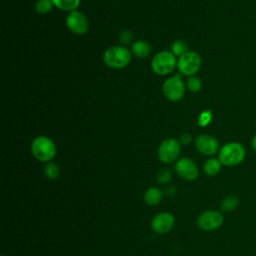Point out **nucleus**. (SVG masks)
Masks as SVG:
<instances>
[{
  "label": "nucleus",
  "instance_id": "f257e3e1",
  "mask_svg": "<svg viewBox=\"0 0 256 256\" xmlns=\"http://www.w3.org/2000/svg\"><path fill=\"white\" fill-rule=\"evenodd\" d=\"M246 156L244 146L239 142H228L224 144L219 152L218 159L224 166H237L241 164Z\"/></svg>",
  "mask_w": 256,
  "mask_h": 256
},
{
  "label": "nucleus",
  "instance_id": "f03ea898",
  "mask_svg": "<svg viewBox=\"0 0 256 256\" xmlns=\"http://www.w3.org/2000/svg\"><path fill=\"white\" fill-rule=\"evenodd\" d=\"M31 152L40 162H51L56 155V145L46 136H37L31 143Z\"/></svg>",
  "mask_w": 256,
  "mask_h": 256
},
{
  "label": "nucleus",
  "instance_id": "7ed1b4c3",
  "mask_svg": "<svg viewBox=\"0 0 256 256\" xmlns=\"http://www.w3.org/2000/svg\"><path fill=\"white\" fill-rule=\"evenodd\" d=\"M131 59V52L125 46H112L105 50L103 54L104 63L113 69L126 67Z\"/></svg>",
  "mask_w": 256,
  "mask_h": 256
},
{
  "label": "nucleus",
  "instance_id": "20e7f679",
  "mask_svg": "<svg viewBox=\"0 0 256 256\" xmlns=\"http://www.w3.org/2000/svg\"><path fill=\"white\" fill-rule=\"evenodd\" d=\"M176 65L177 63L175 55L166 50L158 52L153 57L151 62L152 70L158 75H166L171 73Z\"/></svg>",
  "mask_w": 256,
  "mask_h": 256
},
{
  "label": "nucleus",
  "instance_id": "39448f33",
  "mask_svg": "<svg viewBox=\"0 0 256 256\" xmlns=\"http://www.w3.org/2000/svg\"><path fill=\"white\" fill-rule=\"evenodd\" d=\"M180 154V143L174 138H167L161 142L158 147L157 155L164 164L173 163Z\"/></svg>",
  "mask_w": 256,
  "mask_h": 256
},
{
  "label": "nucleus",
  "instance_id": "423d86ee",
  "mask_svg": "<svg viewBox=\"0 0 256 256\" xmlns=\"http://www.w3.org/2000/svg\"><path fill=\"white\" fill-rule=\"evenodd\" d=\"M201 57L194 51H188L177 61V68L183 75L193 76L201 67Z\"/></svg>",
  "mask_w": 256,
  "mask_h": 256
},
{
  "label": "nucleus",
  "instance_id": "0eeeda50",
  "mask_svg": "<svg viewBox=\"0 0 256 256\" xmlns=\"http://www.w3.org/2000/svg\"><path fill=\"white\" fill-rule=\"evenodd\" d=\"M162 89L165 97L168 100L172 102H177L181 100L185 92V87H184V83L182 81L181 75L176 74L175 76L166 79L163 83Z\"/></svg>",
  "mask_w": 256,
  "mask_h": 256
},
{
  "label": "nucleus",
  "instance_id": "6e6552de",
  "mask_svg": "<svg viewBox=\"0 0 256 256\" xmlns=\"http://www.w3.org/2000/svg\"><path fill=\"white\" fill-rule=\"evenodd\" d=\"M224 217L218 210H206L197 217V226L204 231H214L222 226Z\"/></svg>",
  "mask_w": 256,
  "mask_h": 256
},
{
  "label": "nucleus",
  "instance_id": "1a4fd4ad",
  "mask_svg": "<svg viewBox=\"0 0 256 256\" xmlns=\"http://www.w3.org/2000/svg\"><path fill=\"white\" fill-rule=\"evenodd\" d=\"M175 172L180 178L186 181H194L199 175L198 166L188 157H183L176 162Z\"/></svg>",
  "mask_w": 256,
  "mask_h": 256
},
{
  "label": "nucleus",
  "instance_id": "9d476101",
  "mask_svg": "<svg viewBox=\"0 0 256 256\" xmlns=\"http://www.w3.org/2000/svg\"><path fill=\"white\" fill-rule=\"evenodd\" d=\"M66 25L72 33L78 35L85 34L89 27L87 17L82 12L77 10L69 12L66 17Z\"/></svg>",
  "mask_w": 256,
  "mask_h": 256
},
{
  "label": "nucleus",
  "instance_id": "9b49d317",
  "mask_svg": "<svg viewBox=\"0 0 256 256\" xmlns=\"http://www.w3.org/2000/svg\"><path fill=\"white\" fill-rule=\"evenodd\" d=\"M175 217L169 212L157 213L151 220V228L158 234H166L173 229Z\"/></svg>",
  "mask_w": 256,
  "mask_h": 256
},
{
  "label": "nucleus",
  "instance_id": "f8f14e48",
  "mask_svg": "<svg viewBox=\"0 0 256 256\" xmlns=\"http://www.w3.org/2000/svg\"><path fill=\"white\" fill-rule=\"evenodd\" d=\"M194 143L198 152L205 156H213L220 150L218 140L212 135H199L196 137Z\"/></svg>",
  "mask_w": 256,
  "mask_h": 256
},
{
  "label": "nucleus",
  "instance_id": "ddd939ff",
  "mask_svg": "<svg viewBox=\"0 0 256 256\" xmlns=\"http://www.w3.org/2000/svg\"><path fill=\"white\" fill-rule=\"evenodd\" d=\"M144 202L149 206L158 205L163 199V192L159 187L151 186L144 192Z\"/></svg>",
  "mask_w": 256,
  "mask_h": 256
},
{
  "label": "nucleus",
  "instance_id": "4468645a",
  "mask_svg": "<svg viewBox=\"0 0 256 256\" xmlns=\"http://www.w3.org/2000/svg\"><path fill=\"white\" fill-rule=\"evenodd\" d=\"M150 45L143 40L135 41L131 46V53L138 58H146L150 54Z\"/></svg>",
  "mask_w": 256,
  "mask_h": 256
},
{
  "label": "nucleus",
  "instance_id": "2eb2a0df",
  "mask_svg": "<svg viewBox=\"0 0 256 256\" xmlns=\"http://www.w3.org/2000/svg\"><path fill=\"white\" fill-rule=\"evenodd\" d=\"M221 162L219 161L218 158H209L205 161V163L203 164V171L207 176L213 177L216 176L220 170H221Z\"/></svg>",
  "mask_w": 256,
  "mask_h": 256
},
{
  "label": "nucleus",
  "instance_id": "dca6fc26",
  "mask_svg": "<svg viewBox=\"0 0 256 256\" xmlns=\"http://www.w3.org/2000/svg\"><path fill=\"white\" fill-rule=\"evenodd\" d=\"M239 204V198L236 195H227L220 202V210L222 212L234 211Z\"/></svg>",
  "mask_w": 256,
  "mask_h": 256
},
{
  "label": "nucleus",
  "instance_id": "f3484780",
  "mask_svg": "<svg viewBox=\"0 0 256 256\" xmlns=\"http://www.w3.org/2000/svg\"><path fill=\"white\" fill-rule=\"evenodd\" d=\"M52 1L57 8L67 12L76 10V8L80 4V0H52Z\"/></svg>",
  "mask_w": 256,
  "mask_h": 256
},
{
  "label": "nucleus",
  "instance_id": "a211bd4d",
  "mask_svg": "<svg viewBox=\"0 0 256 256\" xmlns=\"http://www.w3.org/2000/svg\"><path fill=\"white\" fill-rule=\"evenodd\" d=\"M60 168L54 162H48L44 167V175L49 180H56L59 177Z\"/></svg>",
  "mask_w": 256,
  "mask_h": 256
},
{
  "label": "nucleus",
  "instance_id": "6ab92c4d",
  "mask_svg": "<svg viewBox=\"0 0 256 256\" xmlns=\"http://www.w3.org/2000/svg\"><path fill=\"white\" fill-rule=\"evenodd\" d=\"M53 5L52 0H38L35 3L34 9L38 14H47L52 10Z\"/></svg>",
  "mask_w": 256,
  "mask_h": 256
},
{
  "label": "nucleus",
  "instance_id": "aec40b11",
  "mask_svg": "<svg viewBox=\"0 0 256 256\" xmlns=\"http://www.w3.org/2000/svg\"><path fill=\"white\" fill-rule=\"evenodd\" d=\"M188 52V45L183 40H176L172 44V53L175 56L181 57Z\"/></svg>",
  "mask_w": 256,
  "mask_h": 256
},
{
  "label": "nucleus",
  "instance_id": "412c9836",
  "mask_svg": "<svg viewBox=\"0 0 256 256\" xmlns=\"http://www.w3.org/2000/svg\"><path fill=\"white\" fill-rule=\"evenodd\" d=\"M171 179H172V173L167 168L161 169L156 174V180L160 184H167V183H169L171 181Z\"/></svg>",
  "mask_w": 256,
  "mask_h": 256
},
{
  "label": "nucleus",
  "instance_id": "4be33fe9",
  "mask_svg": "<svg viewBox=\"0 0 256 256\" xmlns=\"http://www.w3.org/2000/svg\"><path fill=\"white\" fill-rule=\"evenodd\" d=\"M187 88L191 92H198L202 87L201 80L196 76H190L186 82Z\"/></svg>",
  "mask_w": 256,
  "mask_h": 256
},
{
  "label": "nucleus",
  "instance_id": "5701e85b",
  "mask_svg": "<svg viewBox=\"0 0 256 256\" xmlns=\"http://www.w3.org/2000/svg\"><path fill=\"white\" fill-rule=\"evenodd\" d=\"M132 39H133V35H132L131 31H129V30H124L119 35V40L123 45L130 44L132 42Z\"/></svg>",
  "mask_w": 256,
  "mask_h": 256
},
{
  "label": "nucleus",
  "instance_id": "b1692460",
  "mask_svg": "<svg viewBox=\"0 0 256 256\" xmlns=\"http://www.w3.org/2000/svg\"><path fill=\"white\" fill-rule=\"evenodd\" d=\"M211 118H212L211 112H210V111H204V112H202V113L200 114V116H199L198 124H199L200 126H206V125L210 122Z\"/></svg>",
  "mask_w": 256,
  "mask_h": 256
},
{
  "label": "nucleus",
  "instance_id": "393cba45",
  "mask_svg": "<svg viewBox=\"0 0 256 256\" xmlns=\"http://www.w3.org/2000/svg\"><path fill=\"white\" fill-rule=\"evenodd\" d=\"M191 140H192V138H191V135L189 133H184L180 137V142L184 145H188L191 142Z\"/></svg>",
  "mask_w": 256,
  "mask_h": 256
},
{
  "label": "nucleus",
  "instance_id": "a878e982",
  "mask_svg": "<svg viewBox=\"0 0 256 256\" xmlns=\"http://www.w3.org/2000/svg\"><path fill=\"white\" fill-rule=\"evenodd\" d=\"M176 192H177V189L174 188V187H169V188L167 189V195H169V196L175 195Z\"/></svg>",
  "mask_w": 256,
  "mask_h": 256
},
{
  "label": "nucleus",
  "instance_id": "bb28decb",
  "mask_svg": "<svg viewBox=\"0 0 256 256\" xmlns=\"http://www.w3.org/2000/svg\"><path fill=\"white\" fill-rule=\"evenodd\" d=\"M251 146L253 148V150L256 152V134L254 135V137L252 138V141H251Z\"/></svg>",
  "mask_w": 256,
  "mask_h": 256
},
{
  "label": "nucleus",
  "instance_id": "cd10ccee",
  "mask_svg": "<svg viewBox=\"0 0 256 256\" xmlns=\"http://www.w3.org/2000/svg\"><path fill=\"white\" fill-rule=\"evenodd\" d=\"M1 256H5V255H4V254H2V255H1Z\"/></svg>",
  "mask_w": 256,
  "mask_h": 256
}]
</instances>
